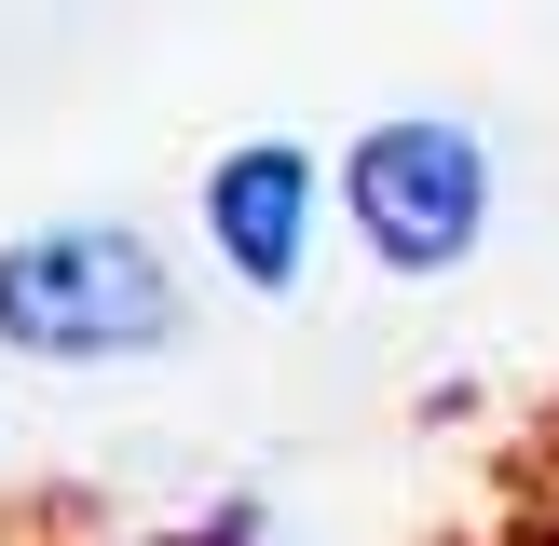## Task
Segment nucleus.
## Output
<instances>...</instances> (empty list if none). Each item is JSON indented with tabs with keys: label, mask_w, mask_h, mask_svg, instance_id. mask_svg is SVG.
Segmentation results:
<instances>
[{
	"label": "nucleus",
	"mask_w": 559,
	"mask_h": 546,
	"mask_svg": "<svg viewBox=\"0 0 559 546\" xmlns=\"http://www.w3.org/2000/svg\"><path fill=\"white\" fill-rule=\"evenodd\" d=\"M191 342V287L136 218H41L0 246V355L27 369H151Z\"/></svg>",
	"instance_id": "f257e3e1"
},
{
	"label": "nucleus",
	"mask_w": 559,
	"mask_h": 546,
	"mask_svg": "<svg viewBox=\"0 0 559 546\" xmlns=\"http://www.w3.org/2000/svg\"><path fill=\"white\" fill-rule=\"evenodd\" d=\"M491 205H506V164H491V136L464 123V109H382L342 151V218H355V246H369L396 287L464 273L491 246Z\"/></svg>",
	"instance_id": "f03ea898"
},
{
	"label": "nucleus",
	"mask_w": 559,
	"mask_h": 546,
	"mask_svg": "<svg viewBox=\"0 0 559 546\" xmlns=\"http://www.w3.org/2000/svg\"><path fill=\"white\" fill-rule=\"evenodd\" d=\"M314 205H328L314 151H287V136L218 151V164H205V246H218V273L260 287V300H287L300 273H314Z\"/></svg>",
	"instance_id": "7ed1b4c3"
}]
</instances>
